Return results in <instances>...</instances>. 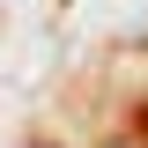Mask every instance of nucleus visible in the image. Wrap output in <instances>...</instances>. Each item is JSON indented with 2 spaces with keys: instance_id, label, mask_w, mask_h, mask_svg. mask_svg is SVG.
Returning a JSON list of instances; mask_svg holds the SVG:
<instances>
[{
  "instance_id": "1",
  "label": "nucleus",
  "mask_w": 148,
  "mask_h": 148,
  "mask_svg": "<svg viewBox=\"0 0 148 148\" xmlns=\"http://www.w3.org/2000/svg\"><path fill=\"white\" fill-rule=\"evenodd\" d=\"M22 148H52V141H22Z\"/></svg>"
}]
</instances>
